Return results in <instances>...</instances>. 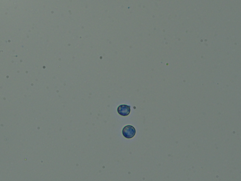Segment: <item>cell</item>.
I'll return each instance as SVG.
<instances>
[{
	"mask_svg": "<svg viewBox=\"0 0 241 181\" xmlns=\"http://www.w3.org/2000/svg\"><path fill=\"white\" fill-rule=\"evenodd\" d=\"M135 134L136 129L133 126L128 125L125 127L123 129V136L126 138H132L135 136Z\"/></svg>",
	"mask_w": 241,
	"mask_h": 181,
	"instance_id": "1",
	"label": "cell"
},
{
	"mask_svg": "<svg viewBox=\"0 0 241 181\" xmlns=\"http://www.w3.org/2000/svg\"><path fill=\"white\" fill-rule=\"evenodd\" d=\"M117 111L121 116L124 117L128 116L130 112V106L126 105H120L118 108Z\"/></svg>",
	"mask_w": 241,
	"mask_h": 181,
	"instance_id": "2",
	"label": "cell"
}]
</instances>
